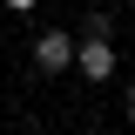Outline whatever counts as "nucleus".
I'll use <instances>...</instances> for the list:
<instances>
[{"instance_id":"1","label":"nucleus","mask_w":135,"mask_h":135,"mask_svg":"<svg viewBox=\"0 0 135 135\" xmlns=\"http://www.w3.org/2000/svg\"><path fill=\"white\" fill-rule=\"evenodd\" d=\"M34 68H41V74H68V68H74V34L47 27L41 41H34Z\"/></svg>"},{"instance_id":"2","label":"nucleus","mask_w":135,"mask_h":135,"mask_svg":"<svg viewBox=\"0 0 135 135\" xmlns=\"http://www.w3.org/2000/svg\"><path fill=\"white\" fill-rule=\"evenodd\" d=\"M115 41H74V74H81V81H108V74H115Z\"/></svg>"},{"instance_id":"3","label":"nucleus","mask_w":135,"mask_h":135,"mask_svg":"<svg viewBox=\"0 0 135 135\" xmlns=\"http://www.w3.org/2000/svg\"><path fill=\"white\" fill-rule=\"evenodd\" d=\"M81 27H88V41H108V34H115V20H108V14H88Z\"/></svg>"},{"instance_id":"4","label":"nucleus","mask_w":135,"mask_h":135,"mask_svg":"<svg viewBox=\"0 0 135 135\" xmlns=\"http://www.w3.org/2000/svg\"><path fill=\"white\" fill-rule=\"evenodd\" d=\"M7 7H14V14H34V7H41V0H7Z\"/></svg>"},{"instance_id":"5","label":"nucleus","mask_w":135,"mask_h":135,"mask_svg":"<svg viewBox=\"0 0 135 135\" xmlns=\"http://www.w3.org/2000/svg\"><path fill=\"white\" fill-rule=\"evenodd\" d=\"M128 122H135V81H128Z\"/></svg>"}]
</instances>
